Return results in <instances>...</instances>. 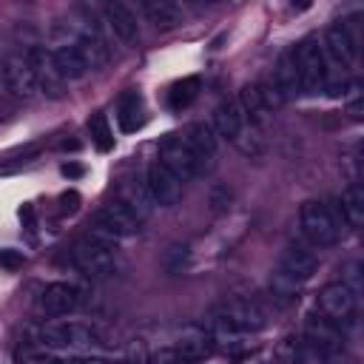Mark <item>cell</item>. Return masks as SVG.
I'll return each mask as SVG.
<instances>
[{
  "label": "cell",
  "mask_w": 364,
  "mask_h": 364,
  "mask_svg": "<svg viewBox=\"0 0 364 364\" xmlns=\"http://www.w3.org/2000/svg\"><path fill=\"white\" fill-rule=\"evenodd\" d=\"M71 262L88 279H105L117 270V239L94 230L74 245Z\"/></svg>",
  "instance_id": "cell-1"
},
{
  "label": "cell",
  "mask_w": 364,
  "mask_h": 364,
  "mask_svg": "<svg viewBox=\"0 0 364 364\" xmlns=\"http://www.w3.org/2000/svg\"><path fill=\"white\" fill-rule=\"evenodd\" d=\"M34 341L43 350H94L100 344V333L82 321H48L34 327Z\"/></svg>",
  "instance_id": "cell-2"
},
{
  "label": "cell",
  "mask_w": 364,
  "mask_h": 364,
  "mask_svg": "<svg viewBox=\"0 0 364 364\" xmlns=\"http://www.w3.org/2000/svg\"><path fill=\"white\" fill-rule=\"evenodd\" d=\"M210 327L216 333H233V336H250L264 327V313L250 299H230L213 307Z\"/></svg>",
  "instance_id": "cell-3"
},
{
  "label": "cell",
  "mask_w": 364,
  "mask_h": 364,
  "mask_svg": "<svg viewBox=\"0 0 364 364\" xmlns=\"http://www.w3.org/2000/svg\"><path fill=\"white\" fill-rule=\"evenodd\" d=\"M293 63H296V74H299V91L301 94H318L324 88L327 74H330L321 43L316 37L301 40L293 48Z\"/></svg>",
  "instance_id": "cell-4"
},
{
  "label": "cell",
  "mask_w": 364,
  "mask_h": 364,
  "mask_svg": "<svg viewBox=\"0 0 364 364\" xmlns=\"http://www.w3.org/2000/svg\"><path fill=\"white\" fill-rule=\"evenodd\" d=\"M299 228L316 247H330L341 239V222L333 213V208L321 202H304L299 210Z\"/></svg>",
  "instance_id": "cell-5"
},
{
  "label": "cell",
  "mask_w": 364,
  "mask_h": 364,
  "mask_svg": "<svg viewBox=\"0 0 364 364\" xmlns=\"http://www.w3.org/2000/svg\"><path fill=\"white\" fill-rule=\"evenodd\" d=\"M156 162H159L165 171H171L182 185L191 182V179H196V176L202 173V165H199L196 154L188 148V142L182 139V134H171V136L162 139V145H159V159H156Z\"/></svg>",
  "instance_id": "cell-6"
},
{
  "label": "cell",
  "mask_w": 364,
  "mask_h": 364,
  "mask_svg": "<svg viewBox=\"0 0 364 364\" xmlns=\"http://www.w3.org/2000/svg\"><path fill=\"white\" fill-rule=\"evenodd\" d=\"M23 60H26V65L31 68V74H34V80H37V88H40L43 94H48V97L60 100V97H63L65 82L60 80V74H57V68H54L51 51H48V48H43V46H31V48L23 54Z\"/></svg>",
  "instance_id": "cell-7"
},
{
  "label": "cell",
  "mask_w": 364,
  "mask_h": 364,
  "mask_svg": "<svg viewBox=\"0 0 364 364\" xmlns=\"http://www.w3.org/2000/svg\"><path fill=\"white\" fill-rule=\"evenodd\" d=\"M321 51H324V60L347 68L355 63L358 57V40L355 34L350 31L347 23H333L327 31H324V43H321Z\"/></svg>",
  "instance_id": "cell-8"
},
{
  "label": "cell",
  "mask_w": 364,
  "mask_h": 364,
  "mask_svg": "<svg viewBox=\"0 0 364 364\" xmlns=\"http://www.w3.org/2000/svg\"><path fill=\"white\" fill-rule=\"evenodd\" d=\"M77 307H80V287L71 282H51V284H46V290L37 299V310L48 318L68 316Z\"/></svg>",
  "instance_id": "cell-9"
},
{
  "label": "cell",
  "mask_w": 364,
  "mask_h": 364,
  "mask_svg": "<svg viewBox=\"0 0 364 364\" xmlns=\"http://www.w3.org/2000/svg\"><path fill=\"white\" fill-rule=\"evenodd\" d=\"M145 188H148L151 202L159 205V208H173V205L182 202V182H179L171 171H165L159 162H154V165L148 168V173H145Z\"/></svg>",
  "instance_id": "cell-10"
},
{
  "label": "cell",
  "mask_w": 364,
  "mask_h": 364,
  "mask_svg": "<svg viewBox=\"0 0 364 364\" xmlns=\"http://www.w3.org/2000/svg\"><path fill=\"white\" fill-rule=\"evenodd\" d=\"M94 222H97V230L105 233V236H111V239H128V236L139 233V225H142V222H139L128 208H122L119 202H111V205L100 208Z\"/></svg>",
  "instance_id": "cell-11"
},
{
  "label": "cell",
  "mask_w": 364,
  "mask_h": 364,
  "mask_svg": "<svg viewBox=\"0 0 364 364\" xmlns=\"http://www.w3.org/2000/svg\"><path fill=\"white\" fill-rule=\"evenodd\" d=\"M318 310H321L324 318H330V321L338 324V321H344V318L353 316V310H355V293L344 282H330L318 293Z\"/></svg>",
  "instance_id": "cell-12"
},
{
  "label": "cell",
  "mask_w": 364,
  "mask_h": 364,
  "mask_svg": "<svg viewBox=\"0 0 364 364\" xmlns=\"http://www.w3.org/2000/svg\"><path fill=\"white\" fill-rule=\"evenodd\" d=\"M276 270L301 284V282L313 279V273L318 270V256H316L313 250L301 247V245H287V247L279 253V267H276Z\"/></svg>",
  "instance_id": "cell-13"
},
{
  "label": "cell",
  "mask_w": 364,
  "mask_h": 364,
  "mask_svg": "<svg viewBox=\"0 0 364 364\" xmlns=\"http://www.w3.org/2000/svg\"><path fill=\"white\" fill-rule=\"evenodd\" d=\"M0 74H3V85H6V91L9 94H14L17 100H31V97H37V80H34V74H31V68L26 65V60L23 57H9L6 63H3V68H0Z\"/></svg>",
  "instance_id": "cell-14"
},
{
  "label": "cell",
  "mask_w": 364,
  "mask_h": 364,
  "mask_svg": "<svg viewBox=\"0 0 364 364\" xmlns=\"http://www.w3.org/2000/svg\"><path fill=\"white\" fill-rule=\"evenodd\" d=\"M182 139L188 142V148L196 154L202 171H208L216 159V151H219V142H216V131L210 128V122H193L182 131Z\"/></svg>",
  "instance_id": "cell-15"
},
{
  "label": "cell",
  "mask_w": 364,
  "mask_h": 364,
  "mask_svg": "<svg viewBox=\"0 0 364 364\" xmlns=\"http://www.w3.org/2000/svg\"><path fill=\"white\" fill-rule=\"evenodd\" d=\"M102 17L111 28V34L125 43V46H134L139 40V23H136V14L125 6V3H105L102 6Z\"/></svg>",
  "instance_id": "cell-16"
},
{
  "label": "cell",
  "mask_w": 364,
  "mask_h": 364,
  "mask_svg": "<svg viewBox=\"0 0 364 364\" xmlns=\"http://www.w3.org/2000/svg\"><path fill=\"white\" fill-rule=\"evenodd\" d=\"M71 46L77 48V54L82 57V63L88 65V71H97V68L108 65V60H111V48L105 43V37L100 31H94V28H82L71 40Z\"/></svg>",
  "instance_id": "cell-17"
},
{
  "label": "cell",
  "mask_w": 364,
  "mask_h": 364,
  "mask_svg": "<svg viewBox=\"0 0 364 364\" xmlns=\"http://www.w3.org/2000/svg\"><path fill=\"white\" fill-rule=\"evenodd\" d=\"M247 122H250V119L242 114L239 102H236V100H225L222 105H216L213 119H210V128L216 131V136H222V139L233 142V139L242 134V128H245Z\"/></svg>",
  "instance_id": "cell-18"
},
{
  "label": "cell",
  "mask_w": 364,
  "mask_h": 364,
  "mask_svg": "<svg viewBox=\"0 0 364 364\" xmlns=\"http://www.w3.org/2000/svg\"><path fill=\"white\" fill-rule=\"evenodd\" d=\"M307 338H310V344L321 355H338L341 353V344H344L338 324L330 321V318H310L307 321Z\"/></svg>",
  "instance_id": "cell-19"
},
{
  "label": "cell",
  "mask_w": 364,
  "mask_h": 364,
  "mask_svg": "<svg viewBox=\"0 0 364 364\" xmlns=\"http://www.w3.org/2000/svg\"><path fill=\"white\" fill-rule=\"evenodd\" d=\"M173 350L179 353V358L185 364H193V361H205L210 353H213V336H208L205 330L199 327H188L179 341L173 344Z\"/></svg>",
  "instance_id": "cell-20"
},
{
  "label": "cell",
  "mask_w": 364,
  "mask_h": 364,
  "mask_svg": "<svg viewBox=\"0 0 364 364\" xmlns=\"http://www.w3.org/2000/svg\"><path fill=\"white\" fill-rule=\"evenodd\" d=\"M139 11L159 31H171V28H176L182 23V9L176 3H171V0H142Z\"/></svg>",
  "instance_id": "cell-21"
},
{
  "label": "cell",
  "mask_w": 364,
  "mask_h": 364,
  "mask_svg": "<svg viewBox=\"0 0 364 364\" xmlns=\"http://www.w3.org/2000/svg\"><path fill=\"white\" fill-rule=\"evenodd\" d=\"M119 205L128 208L142 222L151 213V208H154V202L148 196V188H145V179H125L119 185Z\"/></svg>",
  "instance_id": "cell-22"
},
{
  "label": "cell",
  "mask_w": 364,
  "mask_h": 364,
  "mask_svg": "<svg viewBox=\"0 0 364 364\" xmlns=\"http://www.w3.org/2000/svg\"><path fill=\"white\" fill-rule=\"evenodd\" d=\"M51 60H54V68H57L63 82H74V80H82L88 74V65L82 63V57L77 54V48L71 43H63L60 48H54Z\"/></svg>",
  "instance_id": "cell-23"
},
{
  "label": "cell",
  "mask_w": 364,
  "mask_h": 364,
  "mask_svg": "<svg viewBox=\"0 0 364 364\" xmlns=\"http://www.w3.org/2000/svg\"><path fill=\"white\" fill-rule=\"evenodd\" d=\"M338 222L350 225L353 230H358L364 225V191L358 185H347L338 196Z\"/></svg>",
  "instance_id": "cell-24"
},
{
  "label": "cell",
  "mask_w": 364,
  "mask_h": 364,
  "mask_svg": "<svg viewBox=\"0 0 364 364\" xmlns=\"http://www.w3.org/2000/svg\"><path fill=\"white\" fill-rule=\"evenodd\" d=\"M117 119H119V128L125 134H134V131H139L145 125V105H142V97L136 91H125L119 97Z\"/></svg>",
  "instance_id": "cell-25"
},
{
  "label": "cell",
  "mask_w": 364,
  "mask_h": 364,
  "mask_svg": "<svg viewBox=\"0 0 364 364\" xmlns=\"http://www.w3.org/2000/svg\"><path fill=\"white\" fill-rule=\"evenodd\" d=\"M270 82L279 88V94H282L284 100H290V97L299 94V74H296V63H293V48H287V51L279 54Z\"/></svg>",
  "instance_id": "cell-26"
},
{
  "label": "cell",
  "mask_w": 364,
  "mask_h": 364,
  "mask_svg": "<svg viewBox=\"0 0 364 364\" xmlns=\"http://www.w3.org/2000/svg\"><path fill=\"white\" fill-rule=\"evenodd\" d=\"M236 102H239L242 114H245V117H247L253 125H259V128H262V122L270 117V108L264 105V100H262V91H259V82H256V85H245V88L239 91Z\"/></svg>",
  "instance_id": "cell-27"
},
{
  "label": "cell",
  "mask_w": 364,
  "mask_h": 364,
  "mask_svg": "<svg viewBox=\"0 0 364 364\" xmlns=\"http://www.w3.org/2000/svg\"><path fill=\"white\" fill-rule=\"evenodd\" d=\"M199 88H202L199 77H185V80H179V82H176V85L168 91V102H171V108H173V111L188 108V105L196 100Z\"/></svg>",
  "instance_id": "cell-28"
},
{
  "label": "cell",
  "mask_w": 364,
  "mask_h": 364,
  "mask_svg": "<svg viewBox=\"0 0 364 364\" xmlns=\"http://www.w3.org/2000/svg\"><path fill=\"white\" fill-rule=\"evenodd\" d=\"M239 154H245V156H259L262 151H264V136H262V128L259 125H253V122H247L245 128H242V134L230 142Z\"/></svg>",
  "instance_id": "cell-29"
},
{
  "label": "cell",
  "mask_w": 364,
  "mask_h": 364,
  "mask_svg": "<svg viewBox=\"0 0 364 364\" xmlns=\"http://www.w3.org/2000/svg\"><path fill=\"white\" fill-rule=\"evenodd\" d=\"M88 131H91V142L97 145V151L108 154V151L114 148V131H111L105 114H94V117L88 119Z\"/></svg>",
  "instance_id": "cell-30"
},
{
  "label": "cell",
  "mask_w": 364,
  "mask_h": 364,
  "mask_svg": "<svg viewBox=\"0 0 364 364\" xmlns=\"http://www.w3.org/2000/svg\"><path fill=\"white\" fill-rule=\"evenodd\" d=\"M14 364H65V355H54L43 347H20L14 353Z\"/></svg>",
  "instance_id": "cell-31"
},
{
  "label": "cell",
  "mask_w": 364,
  "mask_h": 364,
  "mask_svg": "<svg viewBox=\"0 0 364 364\" xmlns=\"http://www.w3.org/2000/svg\"><path fill=\"white\" fill-rule=\"evenodd\" d=\"M270 293H273V299H279L282 304H290V301H296L299 296V282H293V279H287L284 273H273L270 276Z\"/></svg>",
  "instance_id": "cell-32"
},
{
  "label": "cell",
  "mask_w": 364,
  "mask_h": 364,
  "mask_svg": "<svg viewBox=\"0 0 364 364\" xmlns=\"http://www.w3.org/2000/svg\"><path fill=\"white\" fill-rule=\"evenodd\" d=\"M230 202H233V193H230L228 185H210V191H208V205H210L213 213H225V210L230 208Z\"/></svg>",
  "instance_id": "cell-33"
},
{
  "label": "cell",
  "mask_w": 364,
  "mask_h": 364,
  "mask_svg": "<svg viewBox=\"0 0 364 364\" xmlns=\"http://www.w3.org/2000/svg\"><path fill=\"white\" fill-rule=\"evenodd\" d=\"M185 256H188V245H171V247L165 250V259H162L165 270H168V273H176V270H182V262H185Z\"/></svg>",
  "instance_id": "cell-34"
},
{
  "label": "cell",
  "mask_w": 364,
  "mask_h": 364,
  "mask_svg": "<svg viewBox=\"0 0 364 364\" xmlns=\"http://www.w3.org/2000/svg\"><path fill=\"white\" fill-rule=\"evenodd\" d=\"M0 264L6 270H20L26 264V253L23 250H14V247H3L0 250Z\"/></svg>",
  "instance_id": "cell-35"
},
{
  "label": "cell",
  "mask_w": 364,
  "mask_h": 364,
  "mask_svg": "<svg viewBox=\"0 0 364 364\" xmlns=\"http://www.w3.org/2000/svg\"><path fill=\"white\" fill-rule=\"evenodd\" d=\"M154 364H185V361L179 358V353H176L173 347H162V350L154 355Z\"/></svg>",
  "instance_id": "cell-36"
},
{
  "label": "cell",
  "mask_w": 364,
  "mask_h": 364,
  "mask_svg": "<svg viewBox=\"0 0 364 364\" xmlns=\"http://www.w3.org/2000/svg\"><path fill=\"white\" fill-rule=\"evenodd\" d=\"M60 205H63V213H74L80 208V193L77 191H68L60 196Z\"/></svg>",
  "instance_id": "cell-37"
},
{
  "label": "cell",
  "mask_w": 364,
  "mask_h": 364,
  "mask_svg": "<svg viewBox=\"0 0 364 364\" xmlns=\"http://www.w3.org/2000/svg\"><path fill=\"white\" fill-rule=\"evenodd\" d=\"M60 171H63V176H65V179H77V176H82V173H85V168H82V165H77V162H65Z\"/></svg>",
  "instance_id": "cell-38"
},
{
  "label": "cell",
  "mask_w": 364,
  "mask_h": 364,
  "mask_svg": "<svg viewBox=\"0 0 364 364\" xmlns=\"http://www.w3.org/2000/svg\"><path fill=\"white\" fill-rule=\"evenodd\" d=\"M350 117H353V119H361V100L350 102Z\"/></svg>",
  "instance_id": "cell-39"
}]
</instances>
